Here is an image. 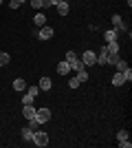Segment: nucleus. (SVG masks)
<instances>
[{
    "label": "nucleus",
    "instance_id": "30",
    "mask_svg": "<svg viewBox=\"0 0 132 148\" xmlns=\"http://www.w3.org/2000/svg\"><path fill=\"white\" fill-rule=\"evenodd\" d=\"M57 2H62V0H46V7H55Z\"/></svg>",
    "mask_w": 132,
    "mask_h": 148
},
{
    "label": "nucleus",
    "instance_id": "31",
    "mask_svg": "<svg viewBox=\"0 0 132 148\" xmlns=\"http://www.w3.org/2000/svg\"><path fill=\"white\" fill-rule=\"evenodd\" d=\"M2 2H5V0H0V5H2Z\"/></svg>",
    "mask_w": 132,
    "mask_h": 148
},
{
    "label": "nucleus",
    "instance_id": "1",
    "mask_svg": "<svg viewBox=\"0 0 132 148\" xmlns=\"http://www.w3.org/2000/svg\"><path fill=\"white\" fill-rule=\"evenodd\" d=\"M66 62L70 64V71H82V69H86L84 62L75 56V51H66Z\"/></svg>",
    "mask_w": 132,
    "mask_h": 148
},
{
    "label": "nucleus",
    "instance_id": "32",
    "mask_svg": "<svg viewBox=\"0 0 132 148\" xmlns=\"http://www.w3.org/2000/svg\"><path fill=\"white\" fill-rule=\"evenodd\" d=\"M20 2H24V0H20Z\"/></svg>",
    "mask_w": 132,
    "mask_h": 148
},
{
    "label": "nucleus",
    "instance_id": "20",
    "mask_svg": "<svg viewBox=\"0 0 132 148\" xmlns=\"http://www.w3.org/2000/svg\"><path fill=\"white\" fill-rule=\"evenodd\" d=\"M9 62H11V58H9V53H2V51H0V66H7Z\"/></svg>",
    "mask_w": 132,
    "mask_h": 148
},
{
    "label": "nucleus",
    "instance_id": "5",
    "mask_svg": "<svg viewBox=\"0 0 132 148\" xmlns=\"http://www.w3.org/2000/svg\"><path fill=\"white\" fill-rule=\"evenodd\" d=\"M79 60L84 62V66H93V64H97V53L95 51H84Z\"/></svg>",
    "mask_w": 132,
    "mask_h": 148
},
{
    "label": "nucleus",
    "instance_id": "9",
    "mask_svg": "<svg viewBox=\"0 0 132 148\" xmlns=\"http://www.w3.org/2000/svg\"><path fill=\"white\" fill-rule=\"evenodd\" d=\"M33 22H35V27L40 29V27H44V25H46V16H44L42 11H38L35 16H33Z\"/></svg>",
    "mask_w": 132,
    "mask_h": 148
},
{
    "label": "nucleus",
    "instance_id": "18",
    "mask_svg": "<svg viewBox=\"0 0 132 148\" xmlns=\"http://www.w3.org/2000/svg\"><path fill=\"white\" fill-rule=\"evenodd\" d=\"M33 9H38V11H42L44 7H46V0H31Z\"/></svg>",
    "mask_w": 132,
    "mask_h": 148
},
{
    "label": "nucleus",
    "instance_id": "13",
    "mask_svg": "<svg viewBox=\"0 0 132 148\" xmlns=\"http://www.w3.org/2000/svg\"><path fill=\"white\" fill-rule=\"evenodd\" d=\"M13 88H16V91H20V93H24V91H26V82L22 80V77H18V80H13Z\"/></svg>",
    "mask_w": 132,
    "mask_h": 148
},
{
    "label": "nucleus",
    "instance_id": "16",
    "mask_svg": "<svg viewBox=\"0 0 132 148\" xmlns=\"http://www.w3.org/2000/svg\"><path fill=\"white\" fill-rule=\"evenodd\" d=\"M51 86H53L51 77H42V80H40V91H51Z\"/></svg>",
    "mask_w": 132,
    "mask_h": 148
},
{
    "label": "nucleus",
    "instance_id": "23",
    "mask_svg": "<svg viewBox=\"0 0 132 148\" xmlns=\"http://www.w3.org/2000/svg\"><path fill=\"white\" fill-rule=\"evenodd\" d=\"M123 139H130L128 130H119V133H117V142H123Z\"/></svg>",
    "mask_w": 132,
    "mask_h": 148
},
{
    "label": "nucleus",
    "instance_id": "3",
    "mask_svg": "<svg viewBox=\"0 0 132 148\" xmlns=\"http://www.w3.org/2000/svg\"><path fill=\"white\" fill-rule=\"evenodd\" d=\"M53 33H55V31H53V27H49V25H44V27H40V29L33 31V36H38L40 40H51Z\"/></svg>",
    "mask_w": 132,
    "mask_h": 148
},
{
    "label": "nucleus",
    "instance_id": "24",
    "mask_svg": "<svg viewBox=\"0 0 132 148\" xmlns=\"http://www.w3.org/2000/svg\"><path fill=\"white\" fill-rule=\"evenodd\" d=\"M26 93L35 97V95H38V93H40V86H26Z\"/></svg>",
    "mask_w": 132,
    "mask_h": 148
},
{
    "label": "nucleus",
    "instance_id": "28",
    "mask_svg": "<svg viewBox=\"0 0 132 148\" xmlns=\"http://www.w3.org/2000/svg\"><path fill=\"white\" fill-rule=\"evenodd\" d=\"M119 146H121V148H130L132 142H130V139H123V142H119Z\"/></svg>",
    "mask_w": 132,
    "mask_h": 148
},
{
    "label": "nucleus",
    "instance_id": "27",
    "mask_svg": "<svg viewBox=\"0 0 132 148\" xmlns=\"http://www.w3.org/2000/svg\"><path fill=\"white\" fill-rule=\"evenodd\" d=\"M121 73H123V77H126V82H130V80H132V71H130V66H128L126 71H121Z\"/></svg>",
    "mask_w": 132,
    "mask_h": 148
},
{
    "label": "nucleus",
    "instance_id": "22",
    "mask_svg": "<svg viewBox=\"0 0 132 148\" xmlns=\"http://www.w3.org/2000/svg\"><path fill=\"white\" fill-rule=\"evenodd\" d=\"M114 66H117V71H126V69H128V62H126V60H121V58H119Z\"/></svg>",
    "mask_w": 132,
    "mask_h": 148
},
{
    "label": "nucleus",
    "instance_id": "29",
    "mask_svg": "<svg viewBox=\"0 0 132 148\" xmlns=\"http://www.w3.org/2000/svg\"><path fill=\"white\" fill-rule=\"evenodd\" d=\"M9 7H11V9H18V7H20V0H11V2H9Z\"/></svg>",
    "mask_w": 132,
    "mask_h": 148
},
{
    "label": "nucleus",
    "instance_id": "7",
    "mask_svg": "<svg viewBox=\"0 0 132 148\" xmlns=\"http://www.w3.org/2000/svg\"><path fill=\"white\" fill-rule=\"evenodd\" d=\"M57 13L60 16H68V11H70V7H68V0H62V2H57Z\"/></svg>",
    "mask_w": 132,
    "mask_h": 148
},
{
    "label": "nucleus",
    "instance_id": "10",
    "mask_svg": "<svg viewBox=\"0 0 132 148\" xmlns=\"http://www.w3.org/2000/svg\"><path fill=\"white\" fill-rule=\"evenodd\" d=\"M104 38H106V42H112V40H119V31H117V29H108L106 33H104Z\"/></svg>",
    "mask_w": 132,
    "mask_h": 148
},
{
    "label": "nucleus",
    "instance_id": "21",
    "mask_svg": "<svg viewBox=\"0 0 132 148\" xmlns=\"http://www.w3.org/2000/svg\"><path fill=\"white\" fill-rule=\"evenodd\" d=\"M75 77H77L79 82H86V80H88V71H86V69H82V71H77V75H75Z\"/></svg>",
    "mask_w": 132,
    "mask_h": 148
},
{
    "label": "nucleus",
    "instance_id": "4",
    "mask_svg": "<svg viewBox=\"0 0 132 148\" xmlns=\"http://www.w3.org/2000/svg\"><path fill=\"white\" fill-rule=\"evenodd\" d=\"M35 119H38L40 124L49 122V119H51V108H46V106H40V108H35Z\"/></svg>",
    "mask_w": 132,
    "mask_h": 148
},
{
    "label": "nucleus",
    "instance_id": "19",
    "mask_svg": "<svg viewBox=\"0 0 132 148\" xmlns=\"http://www.w3.org/2000/svg\"><path fill=\"white\" fill-rule=\"evenodd\" d=\"M33 99H35V97H33V95H29V93H22V106H26V104H33Z\"/></svg>",
    "mask_w": 132,
    "mask_h": 148
},
{
    "label": "nucleus",
    "instance_id": "8",
    "mask_svg": "<svg viewBox=\"0 0 132 148\" xmlns=\"http://www.w3.org/2000/svg\"><path fill=\"white\" fill-rule=\"evenodd\" d=\"M22 115H24L26 119H33V117H35V106H33V104L22 106Z\"/></svg>",
    "mask_w": 132,
    "mask_h": 148
},
{
    "label": "nucleus",
    "instance_id": "12",
    "mask_svg": "<svg viewBox=\"0 0 132 148\" xmlns=\"http://www.w3.org/2000/svg\"><path fill=\"white\" fill-rule=\"evenodd\" d=\"M119 40H112V42H106V51L108 53H119Z\"/></svg>",
    "mask_w": 132,
    "mask_h": 148
},
{
    "label": "nucleus",
    "instance_id": "11",
    "mask_svg": "<svg viewBox=\"0 0 132 148\" xmlns=\"http://www.w3.org/2000/svg\"><path fill=\"white\" fill-rule=\"evenodd\" d=\"M112 84H114V86H123V84H126V77H123L121 71H117V73L112 75Z\"/></svg>",
    "mask_w": 132,
    "mask_h": 148
},
{
    "label": "nucleus",
    "instance_id": "2",
    "mask_svg": "<svg viewBox=\"0 0 132 148\" xmlns=\"http://www.w3.org/2000/svg\"><path fill=\"white\" fill-rule=\"evenodd\" d=\"M35 146L44 148V146H49V133H44V130H35L33 133V139H31Z\"/></svg>",
    "mask_w": 132,
    "mask_h": 148
},
{
    "label": "nucleus",
    "instance_id": "17",
    "mask_svg": "<svg viewBox=\"0 0 132 148\" xmlns=\"http://www.w3.org/2000/svg\"><path fill=\"white\" fill-rule=\"evenodd\" d=\"M33 133H35L33 128L24 126V128H22V139H26V142H31V139H33Z\"/></svg>",
    "mask_w": 132,
    "mask_h": 148
},
{
    "label": "nucleus",
    "instance_id": "26",
    "mask_svg": "<svg viewBox=\"0 0 132 148\" xmlns=\"http://www.w3.org/2000/svg\"><path fill=\"white\" fill-rule=\"evenodd\" d=\"M79 84H82V82L77 80V77H73V80L68 82V86H70V88H79Z\"/></svg>",
    "mask_w": 132,
    "mask_h": 148
},
{
    "label": "nucleus",
    "instance_id": "15",
    "mask_svg": "<svg viewBox=\"0 0 132 148\" xmlns=\"http://www.w3.org/2000/svg\"><path fill=\"white\" fill-rule=\"evenodd\" d=\"M106 56H108V51H106V44L99 49V53H97V64H106Z\"/></svg>",
    "mask_w": 132,
    "mask_h": 148
},
{
    "label": "nucleus",
    "instance_id": "6",
    "mask_svg": "<svg viewBox=\"0 0 132 148\" xmlns=\"http://www.w3.org/2000/svg\"><path fill=\"white\" fill-rule=\"evenodd\" d=\"M110 20H112V25H114V29H117V31H126V29H128V27L123 25V18H121V16H117V13H114Z\"/></svg>",
    "mask_w": 132,
    "mask_h": 148
},
{
    "label": "nucleus",
    "instance_id": "14",
    "mask_svg": "<svg viewBox=\"0 0 132 148\" xmlns=\"http://www.w3.org/2000/svg\"><path fill=\"white\" fill-rule=\"evenodd\" d=\"M68 71H70V64H68V62H66V60L57 64V73H60V75H66V73H68Z\"/></svg>",
    "mask_w": 132,
    "mask_h": 148
},
{
    "label": "nucleus",
    "instance_id": "25",
    "mask_svg": "<svg viewBox=\"0 0 132 148\" xmlns=\"http://www.w3.org/2000/svg\"><path fill=\"white\" fill-rule=\"evenodd\" d=\"M38 126H40V122H38V119H35V117H33V119H29V128L38 130Z\"/></svg>",
    "mask_w": 132,
    "mask_h": 148
}]
</instances>
